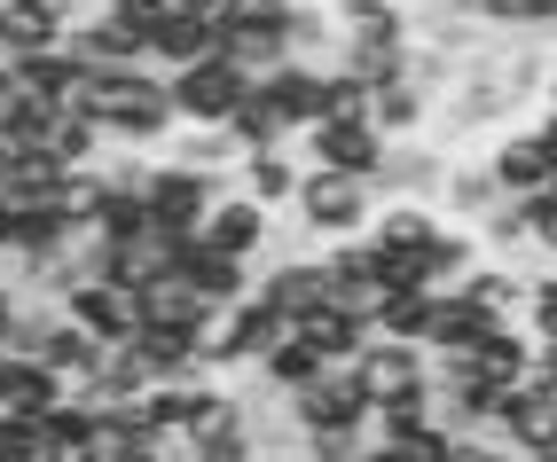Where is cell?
<instances>
[{"mask_svg":"<svg viewBox=\"0 0 557 462\" xmlns=\"http://www.w3.org/2000/svg\"><path fill=\"white\" fill-rule=\"evenodd\" d=\"M377 337H400V345H424V329H432V290L424 283H408V290H385L377 298Z\"/></svg>","mask_w":557,"mask_h":462,"instance_id":"37","label":"cell"},{"mask_svg":"<svg viewBox=\"0 0 557 462\" xmlns=\"http://www.w3.org/2000/svg\"><path fill=\"white\" fill-rule=\"evenodd\" d=\"M440 180H448V149H440L432 134H424V141H385L377 197H417V204H432Z\"/></svg>","mask_w":557,"mask_h":462,"instance_id":"12","label":"cell"},{"mask_svg":"<svg viewBox=\"0 0 557 462\" xmlns=\"http://www.w3.org/2000/svg\"><path fill=\"white\" fill-rule=\"evenodd\" d=\"M0 462H40V454H0Z\"/></svg>","mask_w":557,"mask_h":462,"instance_id":"54","label":"cell"},{"mask_svg":"<svg viewBox=\"0 0 557 462\" xmlns=\"http://www.w3.org/2000/svg\"><path fill=\"white\" fill-rule=\"evenodd\" d=\"M346 40H408V0H330Z\"/></svg>","mask_w":557,"mask_h":462,"instance_id":"35","label":"cell"},{"mask_svg":"<svg viewBox=\"0 0 557 462\" xmlns=\"http://www.w3.org/2000/svg\"><path fill=\"white\" fill-rule=\"evenodd\" d=\"M40 462H102V439H48Z\"/></svg>","mask_w":557,"mask_h":462,"instance_id":"45","label":"cell"},{"mask_svg":"<svg viewBox=\"0 0 557 462\" xmlns=\"http://www.w3.org/2000/svg\"><path fill=\"white\" fill-rule=\"evenodd\" d=\"M471 361H479V376H495V384H527V369H534V337H527V322H495L487 337L471 345Z\"/></svg>","mask_w":557,"mask_h":462,"instance_id":"31","label":"cell"},{"mask_svg":"<svg viewBox=\"0 0 557 462\" xmlns=\"http://www.w3.org/2000/svg\"><path fill=\"white\" fill-rule=\"evenodd\" d=\"M165 9H189V16H212V9H220V0H165Z\"/></svg>","mask_w":557,"mask_h":462,"instance_id":"48","label":"cell"},{"mask_svg":"<svg viewBox=\"0 0 557 462\" xmlns=\"http://www.w3.org/2000/svg\"><path fill=\"white\" fill-rule=\"evenodd\" d=\"M173 275L189 283L205 305H236V298H251L259 266H251V259H228V251H212L205 236H181V251H173Z\"/></svg>","mask_w":557,"mask_h":462,"instance_id":"11","label":"cell"},{"mask_svg":"<svg viewBox=\"0 0 557 462\" xmlns=\"http://www.w3.org/2000/svg\"><path fill=\"white\" fill-rule=\"evenodd\" d=\"M251 462H290V454H283V447H259V454H251Z\"/></svg>","mask_w":557,"mask_h":462,"instance_id":"51","label":"cell"},{"mask_svg":"<svg viewBox=\"0 0 557 462\" xmlns=\"http://www.w3.org/2000/svg\"><path fill=\"white\" fill-rule=\"evenodd\" d=\"M361 462H400V454L393 447H361Z\"/></svg>","mask_w":557,"mask_h":462,"instance_id":"49","label":"cell"},{"mask_svg":"<svg viewBox=\"0 0 557 462\" xmlns=\"http://www.w3.org/2000/svg\"><path fill=\"white\" fill-rule=\"evenodd\" d=\"M173 110H181V126H228V110L244 102V87H251V71H236L228 55H205V63H189V71H173Z\"/></svg>","mask_w":557,"mask_h":462,"instance_id":"6","label":"cell"},{"mask_svg":"<svg viewBox=\"0 0 557 462\" xmlns=\"http://www.w3.org/2000/svg\"><path fill=\"white\" fill-rule=\"evenodd\" d=\"M0 32H9V55H32V48H63V9L55 0H0Z\"/></svg>","mask_w":557,"mask_h":462,"instance_id":"30","label":"cell"},{"mask_svg":"<svg viewBox=\"0 0 557 462\" xmlns=\"http://www.w3.org/2000/svg\"><path fill=\"white\" fill-rule=\"evenodd\" d=\"M268 95L283 102V118H290V134H307V126H322L330 118V63H275L268 71Z\"/></svg>","mask_w":557,"mask_h":462,"instance_id":"14","label":"cell"},{"mask_svg":"<svg viewBox=\"0 0 557 462\" xmlns=\"http://www.w3.org/2000/svg\"><path fill=\"white\" fill-rule=\"evenodd\" d=\"M220 173H197V165H173L158 158L150 180H141V204H150V227H165V236H205V220L220 204Z\"/></svg>","mask_w":557,"mask_h":462,"instance_id":"4","label":"cell"},{"mask_svg":"<svg viewBox=\"0 0 557 462\" xmlns=\"http://www.w3.org/2000/svg\"><path fill=\"white\" fill-rule=\"evenodd\" d=\"M518 322H527L534 345H557V266H542V275L527 283V314Z\"/></svg>","mask_w":557,"mask_h":462,"instance_id":"41","label":"cell"},{"mask_svg":"<svg viewBox=\"0 0 557 462\" xmlns=\"http://www.w3.org/2000/svg\"><path fill=\"white\" fill-rule=\"evenodd\" d=\"M9 158H16V149H9V141H0V173H9Z\"/></svg>","mask_w":557,"mask_h":462,"instance_id":"53","label":"cell"},{"mask_svg":"<svg viewBox=\"0 0 557 462\" xmlns=\"http://www.w3.org/2000/svg\"><path fill=\"white\" fill-rule=\"evenodd\" d=\"M63 392H71V384H63L48 361H32V353H0V408H9V415H48Z\"/></svg>","mask_w":557,"mask_h":462,"instance_id":"17","label":"cell"},{"mask_svg":"<svg viewBox=\"0 0 557 462\" xmlns=\"http://www.w3.org/2000/svg\"><path fill=\"white\" fill-rule=\"evenodd\" d=\"M63 165L48 158V149H16L9 173H0V197H9V212H40V204H63Z\"/></svg>","mask_w":557,"mask_h":462,"instance_id":"20","label":"cell"},{"mask_svg":"<svg viewBox=\"0 0 557 462\" xmlns=\"http://www.w3.org/2000/svg\"><path fill=\"white\" fill-rule=\"evenodd\" d=\"M440 220H456V227H479V220H487V212H503L510 197H503V188H495V173H487V158H479V165H463V158H448V180H440Z\"/></svg>","mask_w":557,"mask_h":462,"instance_id":"16","label":"cell"},{"mask_svg":"<svg viewBox=\"0 0 557 462\" xmlns=\"http://www.w3.org/2000/svg\"><path fill=\"white\" fill-rule=\"evenodd\" d=\"M322 369H330V361L314 353V345H307L299 329H290V337L275 345V353L259 361V384H268V392H299V384H307V376H322Z\"/></svg>","mask_w":557,"mask_h":462,"instance_id":"40","label":"cell"},{"mask_svg":"<svg viewBox=\"0 0 557 462\" xmlns=\"http://www.w3.org/2000/svg\"><path fill=\"white\" fill-rule=\"evenodd\" d=\"M102 353H110V345H102L95 329H79V322L63 314V322L48 329V345H40L32 361H48V369H55V376L71 384V392H87V384H95V369H102Z\"/></svg>","mask_w":557,"mask_h":462,"instance_id":"21","label":"cell"},{"mask_svg":"<svg viewBox=\"0 0 557 462\" xmlns=\"http://www.w3.org/2000/svg\"><path fill=\"white\" fill-rule=\"evenodd\" d=\"M259 298L275 305V314H314V305H330V266H322V251H275L268 244V259H259V283H251Z\"/></svg>","mask_w":557,"mask_h":462,"instance_id":"7","label":"cell"},{"mask_svg":"<svg viewBox=\"0 0 557 462\" xmlns=\"http://www.w3.org/2000/svg\"><path fill=\"white\" fill-rule=\"evenodd\" d=\"M212 314V305L189 290V283H181V275H158L150 290H141V322H165V329H197Z\"/></svg>","mask_w":557,"mask_h":462,"instance_id":"38","label":"cell"},{"mask_svg":"<svg viewBox=\"0 0 557 462\" xmlns=\"http://www.w3.org/2000/svg\"><path fill=\"white\" fill-rule=\"evenodd\" d=\"M48 126H55V102H40L24 79L0 95V141H9V149H40V141H48Z\"/></svg>","mask_w":557,"mask_h":462,"instance_id":"36","label":"cell"},{"mask_svg":"<svg viewBox=\"0 0 557 462\" xmlns=\"http://www.w3.org/2000/svg\"><path fill=\"white\" fill-rule=\"evenodd\" d=\"M534 149H542V165H549V180H557V110H534Z\"/></svg>","mask_w":557,"mask_h":462,"instance_id":"46","label":"cell"},{"mask_svg":"<svg viewBox=\"0 0 557 462\" xmlns=\"http://www.w3.org/2000/svg\"><path fill=\"white\" fill-rule=\"evenodd\" d=\"M220 48V32H212V16H189V9H173L158 32H150V71H189V63H205Z\"/></svg>","mask_w":557,"mask_h":462,"instance_id":"19","label":"cell"},{"mask_svg":"<svg viewBox=\"0 0 557 462\" xmlns=\"http://www.w3.org/2000/svg\"><path fill=\"white\" fill-rule=\"evenodd\" d=\"M9 71L40 95V102H55V110H79V95H87V63L71 55V48H32V55H9Z\"/></svg>","mask_w":557,"mask_h":462,"instance_id":"15","label":"cell"},{"mask_svg":"<svg viewBox=\"0 0 557 462\" xmlns=\"http://www.w3.org/2000/svg\"><path fill=\"white\" fill-rule=\"evenodd\" d=\"M487 173H495L503 197H542V188H549V165H542V149H534V134H527V126L503 134V141L487 149Z\"/></svg>","mask_w":557,"mask_h":462,"instance_id":"27","label":"cell"},{"mask_svg":"<svg viewBox=\"0 0 557 462\" xmlns=\"http://www.w3.org/2000/svg\"><path fill=\"white\" fill-rule=\"evenodd\" d=\"M79 110L102 126V141H110V149H158V158H165L173 126H181L165 71H102V79H87Z\"/></svg>","mask_w":557,"mask_h":462,"instance_id":"1","label":"cell"},{"mask_svg":"<svg viewBox=\"0 0 557 462\" xmlns=\"http://www.w3.org/2000/svg\"><path fill=\"white\" fill-rule=\"evenodd\" d=\"M527 283H534V275H518V266L487 259V266H479V275L463 283V298H471L487 322H518V314H527Z\"/></svg>","mask_w":557,"mask_h":462,"instance_id":"33","label":"cell"},{"mask_svg":"<svg viewBox=\"0 0 557 462\" xmlns=\"http://www.w3.org/2000/svg\"><path fill=\"white\" fill-rule=\"evenodd\" d=\"M228 134H236L244 149H290V141H299V134H290V118H283V102L268 95V79L244 87V102L228 110Z\"/></svg>","mask_w":557,"mask_h":462,"instance_id":"23","label":"cell"},{"mask_svg":"<svg viewBox=\"0 0 557 462\" xmlns=\"http://www.w3.org/2000/svg\"><path fill=\"white\" fill-rule=\"evenodd\" d=\"M369 126H377L385 141H424V134H432V102H424L417 87H408V71H400L393 87L369 95Z\"/></svg>","mask_w":557,"mask_h":462,"instance_id":"28","label":"cell"},{"mask_svg":"<svg viewBox=\"0 0 557 462\" xmlns=\"http://www.w3.org/2000/svg\"><path fill=\"white\" fill-rule=\"evenodd\" d=\"M518 204H527V227H534V251L557 266V180L542 188V197H518Z\"/></svg>","mask_w":557,"mask_h":462,"instance_id":"42","label":"cell"},{"mask_svg":"<svg viewBox=\"0 0 557 462\" xmlns=\"http://www.w3.org/2000/svg\"><path fill=\"white\" fill-rule=\"evenodd\" d=\"M299 141H307V165H330V173L377 180V165H385V134L369 126V118H322V126H307Z\"/></svg>","mask_w":557,"mask_h":462,"instance_id":"10","label":"cell"},{"mask_svg":"<svg viewBox=\"0 0 557 462\" xmlns=\"http://www.w3.org/2000/svg\"><path fill=\"white\" fill-rule=\"evenodd\" d=\"M338 71L346 87H361V95H377V87H393L400 71H408V40H338Z\"/></svg>","mask_w":557,"mask_h":462,"instance_id":"22","label":"cell"},{"mask_svg":"<svg viewBox=\"0 0 557 462\" xmlns=\"http://www.w3.org/2000/svg\"><path fill=\"white\" fill-rule=\"evenodd\" d=\"M40 149H48L63 173H87V165H102V149H110V141H102V126L87 118V110H55V126H48Z\"/></svg>","mask_w":557,"mask_h":462,"instance_id":"34","label":"cell"},{"mask_svg":"<svg viewBox=\"0 0 557 462\" xmlns=\"http://www.w3.org/2000/svg\"><path fill=\"white\" fill-rule=\"evenodd\" d=\"M479 266H487V244H479V227H440V244H432V259H424V290H463Z\"/></svg>","mask_w":557,"mask_h":462,"instance_id":"24","label":"cell"},{"mask_svg":"<svg viewBox=\"0 0 557 462\" xmlns=\"http://www.w3.org/2000/svg\"><path fill=\"white\" fill-rule=\"evenodd\" d=\"M354 376L369 392V415H393V408H424L432 400V353H424V345H400V337H369L354 353Z\"/></svg>","mask_w":557,"mask_h":462,"instance_id":"3","label":"cell"},{"mask_svg":"<svg viewBox=\"0 0 557 462\" xmlns=\"http://www.w3.org/2000/svg\"><path fill=\"white\" fill-rule=\"evenodd\" d=\"M275 220L283 212H268V204H251L244 197V188L228 180V188H220V204H212V220H205V244L212 251H228V259H268V244H275Z\"/></svg>","mask_w":557,"mask_h":462,"instance_id":"9","label":"cell"},{"mask_svg":"<svg viewBox=\"0 0 557 462\" xmlns=\"http://www.w3.org/2000/svg\"><path fill=\"white\" fill-rule=\"evenodd\" d=\"M251 204H268V212H290L299 204V180H307V158H290V149H244V165L228 173Z\"/></svg>","mask_w":557,"mask_h":462,"instance_id":"13","label":"cell"},{"mask_svg":"<svg viewBox=\"0 0 557 462\" xmlns=\"http://www.w3.org/2000/svg\"><path fill=\"white\" fill-rule=\"evenodd\" d=\"M165 158H173V165H197V173H220V180H228V173L244 165V141H236L228 126H173Z\"/></svg>","mask_w":557,"mask_h":462,"instance_id":"29","label":"cell"},{"mask_svg":"<svg viewBox=\"0 0 557 462\" xmlns=\"http://www.w3.org/2000/svg\"><path fill=\"white\" fill-rule=\"evenodd\" d=\"M377 204H385V197H377V180H361V173H330V165H307L290 220H299V236L338 244V236H369Z\"/></svg>","mask_w":557,"mask_h":462,"instance_id":"2","label":"cell"},{"mask_svg":"<svg viewBox=\"0 0 557 462\" xmlns=\"http://www.w3.org/2000/svg\"><path fill=\"white\" fill-rule=\"evenodd\" d=\"M63 314L79 322V329H95L102 345H134L141 337V290H119V283L87 275V283L63 290Z\"/></svg>","mask_w":557,"mask_h":462,"instance_id":"8","label":"cell"},{"mask_svg":"<svg viewBox=\"0 0 557 462\" xmlns=\"http://www.w3.org/2000/svg\"><path fill=\"white\" fill-rule=\"evenodd\" d=\"M16 298H24V283L0 275V345H9V329H16Z\"/></svg>","mask_w":557,"mask_h":462,"instance_id":"47","label":"cell"},{"mask_svg":"<svg viewBox=\"0 0 557 462\" xmlns=\"http://www.w3.org/2000/svg\"><path fill=\"white\" fill-rule=\"evenodd\" d=\"M283 40L299 63H338V16H330V0H290V24H283Z\"/></svg>","mask_w":557,"mask_h":462,"instance_id":"32","label":"cell"},{"mask_svg":"<svg viewBox=\"0 0 557 462\" xmlns=\"http://www.w3.org/2000/svg\"><path fill=\"white\" fill-rule=\"evenodd\" d=\"M542 110H557V63H549V87H542Z\"/></svg>","mask_w":557,"mask_h":462,"instance_id":"50","label":"cell"},{"mask_svg":"<svg viewBox=\"0 0 557 462\" xmlns=\"http://www.w3.org/2000/svg\"><path fill=\"white\" fill-rule=\"evenodd\" d=\"M495 322L479 314V305L463 290H432V329H424V353H471L479 337H487Z\"/></svg>","mask_w":557,"mask_h":462,"instance_id":"25","label":"cell"},{"mask_svg":"<svg viewBox=\"0 0 557 462\" xmlns=\"http://www.w3.org/2000/svg\"><path fill=\"white\" fill-rule=\"evenodd\" d=\"M87 227L102 244H134V236H150V204H141V188H102V204H95Z\"/></svg>","mask_w":557,"mask_h":462,"instance_id":"39","label":"cell"},{"mask_svg":"<svg viewBox=\"0 0 557 462\" xmlns=\"http://www.w3.org/2000/svg\"><path fill=\"white\" fill-rule=\"evenodd\" d=\"M212 32H220V48H212V55H228L236 71H251V79H268L275 63H290L283 24H212Z\"/></svg>","mask_w":557,"mask_h":462,"instance_id":"26","label":"cell"},{"mask_svg":"<svg viewBox=\"0 0 557 462\" xmlns=\"http://www.w3.org/2000/svg\"><path fill=\"white\" fill-rule=\"evenodd\" d=\"M212 24H290V0H220Z\"/></svg>","mask_w":557,"mask_h":462,"instance_id":"43","label":"cell"},{"mask_svg":"<svg viewBox=\"0 0 557 462\" xmlns=\"http://www.w3.org/2000/svg\"><path fill=\"white\" fill-rule=\"evenodd\" d=\"M173 462H197V454H181V447H173Z\"/></svg>","mask_w":557,"mask_h":462,"instance_id":"56","label":"cell"},{"mask_svg":"<svg viewBox=\"0 0 557 462\" xmlns=\"http://www.w3.org/2000/svg\"><path fill=\"white\" fill-rule=\"evenodd\" d=\"M283 408H290V432H322V423H361L369 432V392H361L354 361H330L299 392H283Z\"/></svg>","mask_w":557,"mask_h":462,"instance_id":"5","label":"cell"},{"mask_svg":"<svg viewBox=\"0 0 557 462\" xmlns=\"http://www.w3.org/2000/svg\"><path fill=\"white\" fill-rule=\"evenodd\" d=\"M0 63H9V32H0Z\"/></svg>","mask_w":557,"mask_h":462,"instance_id":"55","label":"cell"},{"mask_svg":"<svg viewBox=\"0 0 557 462\" xmlns=\"http://www.w3.org/2000/svg\"><path fill=\"white\" fill-rule=\"evenodd\" d=\"M290 329H299L322 361H354L361 345L377 337V322H369V314H354V305H338V298H330V305H314V314H299Z\"/></svg>","mask_w":557,"mask_h":462,"instance_id":"18","label":"cell"},{"mask_svg":"<svg viewBox=\"0 0 557 462\" xmlns=\"http://www.w3.org/2000/svg\"><path fill=\"white\" fill-rule=\"evenodd\" d=\"M9 87H16V71H9V63H0V95H9Z\"/></svg>","mask_w":557,"mask_h":462,"instance_id":"52","label":"cell"},{"mask_svg":"<svg viewBox=\"0 0 557 462\" xmlns=\"http://www.w3.org/2000/svg\"><path fill=\"white\" fill-rule=\"evenodd\" d=\"M110 16H119V24L134 32V40L150 48V32H158V24H165L173 9H165V0H110Z\"/></svg>","mask_w":557,"mask_h":462,"instance_id":"44","label":"cell"}]
</instances>
